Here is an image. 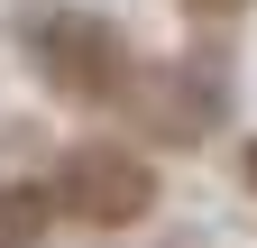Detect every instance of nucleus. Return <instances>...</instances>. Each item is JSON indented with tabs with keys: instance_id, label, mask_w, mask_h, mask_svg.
<instances>
[{
	"instance_id": "obj_1",
	"label": "nucleus",
	"mask_w": 257,
	"mask_h": 248,
	"mask_svg": "<svg viewBox=\"0 0 257 248\" xmlns=\"http://www.w3.org/2000/svg\"><path fill=\"white\" fill-rule=\"evenodd\" d=\"M19 46H28V65H37V83H55L64 101H119L128 74H138L128 46L110 37V19H92V10H28Z\"/></svg>"
},
{
	"instance_id": "obj_2",
	"label": "nucleus",
	"mask_w": 257,
	"mask_h": 248,
	"mask_svg": "<svg viewBox=\"0 0 257 248\" xmlns=\"http://www.w3.org/2000/svg\"><path fill=\"white\" fill-rule=\"evenodd\" d=\"M55 202L74 211V221L119 230V221H138V211L156 202V175L128 157V147H74V157L55 166Z\"/></svg>"
},
{
	"instance_id": "obj_3",
	"label": "nucleus",
	"mask_w": 257,
	"mask_h": 248,
	"mask_svg": "<svg viewBox=\"0 0 257 248\" xmlns=\"http://www.w3.org/2000/svg\"><path fill=\"white\" fill-rule=\"evenodd\" d=\"M119 110H138L156 138H202V119L220 110V92H211V83H193V74H128Z\"/></svg>"
},
{
	"instance_id": "obj_4",
	"label": "nucleus",
	"mask_w": 257,
	"mask_h": 248,
	"mask_svg": "<svg viewBox=\"0 0 257 248\" xmlns=\"http://www.w3.org/2000/svg\"><path fill=\"white\" fill-rule=\"evenodd\" d=\"M46 211H55V184H46V193L10 184V193H0V248H28V239L46 230Z\"/></svg>"
},
{
	"instance_id": "obj_5",
	"label": "nucleus",
	"mask_w": 257,
	"mask_h": 248,
	"mask_svg": "<svg viewBox=\"0 0 257 248\" xmlns=\"http://www.w3.org/2000/svg\"><path fill=\"white\" fill-rule=\"evenodd\" d=\"M184 10H193V19H239L248 0H184Z\"/></svg>"
},
{
	"instance_id": "obj_6",
	"label": "nucleus",
	"mask_w": 257,
	"mask_h": 248,
	"mask_svg": "<svg viewBox=\"0 0 257 248\" xmlns=\"http://www.w3.org/2000/svg\"><path fill=\"white\" fill-rule=\"evenodd\" d=\"M248 184H257V157H248Z\"/></svg>"
}]
</instances>
